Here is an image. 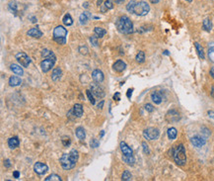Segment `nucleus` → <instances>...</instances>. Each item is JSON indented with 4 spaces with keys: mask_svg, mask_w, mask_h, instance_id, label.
Segmentation results:
<instances>
[{
    "mask_svg": "<svg viewBox=\"0 0 214 181\" xmlns=\"http://www.w3.org/2000/svg\"><path fill=\"white\" fill-rule=\"evenodd\" d=\"M78 159H79L78 152L76 151V149H72V151H70V152L62 155V156L60 157L59 161H60V164L63 169H65V170H70V169L74 168L76 166V163H77Z\"/></svg>",
    "mask_w": 214,
    "mask_h": 181,
    "instance_id": "1",
    "label": "nucleus"
},
{
    "mask_svg": "<svg viewBox=\"0 0 214 181\" xmlns=\"http://www.w3.org/2000/svg\"><path fill=\"white\" fill-rule=\"evenodd\" d=\"M172 157L175 160V162L179 166H183L186 162V149L183 145L179 144L171 149Z\"/></svg>",
    "mask_w": 214,
    "mask_h": 181,
    "instance_id": "2",
    "label": "nucleus"
},
{
    "mask_svg": "<svg viewBox=\"0 0 214 181\" xmlns=\"http://www.w3.org/2000/svg\"><path fill=\"white\" fill-rule=\"evenodd\" d=\"M116 26L117 28V31L121 34H125V35H129L133 32V24L131 20L129 19L127 16H123L120 17L116 22Z\"/></svg>",
    "mask_w": 214,
    "mask_h": 181,
    "instance_id": "3",
    "label": "nucleus"
},
{
    "mask_svg": "<svg viewBox=\"0 0 214 181\" xmlns=\"http://www.w3.org/2000/svg\"><path fill=\"white\" fill-rule=\"evenodd\" d=\"M67 34V30L63 26H57L53 30V41L56 42L58 45H65Z\"/></svg>",
    "mask_w": 214,
    "mask_h": 181,
    "instance_id": "4",
    "label": "nucleus"
},
{
    "mask_svg": "<svg viewBox=\"0 0 214 181\" xmlns=\"http://www.w3.org/2000/svg\"><path fill=\"white\" fill-rule=\"evenodd\" d=\"M149 11H150V6L147 2L140 1L135 4L134 14H136L137 16H145L149 13Z\"/></svg>",
    "mask_w": 214,
    "mask_h": 181,
    "instance_id": "5",
    "label": "nucleus"
},
{
    "mask_svg": "<svg viewBox=\"0 0 214 181\" xmlns=\"http://www.w3.org/2000/svg\"><path fill=\"white\" fill-rule=\"evenodd\" d=\"M143 136L148 141H154L159 138L160 132L156 128H147L143 131Z\"/></svg>",
    "mask_w": 214,
    "mask_h": 181,
    "instance_id": "6",
    "label": "nucleus"
},
{
    "mask_svg": "<svg viewBox=\"0 0 214 181\" xmlns=\"http://www.w3.org/2000/svg\"><path fill=\"white\" fill-rule=\"evenodd\" d=\"M16 60L23 67H28L31 63V59L26 55L25 53L20 52L16 55Z\"/></svg>",
    "mask_w": 214,
    "mask_h": 181,
    "instance_id": "7",
    "label": "nucleus"
},
{
    "mask_svg": "<svg viewBox=\"0 0 214 181\" xmlns=\"http://www.w3.org/2000/svg\"><path fill=\"white\" fill-rule=\"evenodd\" d=\"M56 63V59H44L41 63V68L44 72H48L54 67Z\"/></svg>",
    "mask_w": 214,
    "mask_h": 181,
    "instance_id": "8",
    "label": "nucleus"
},
{
    "mask_svg": "<svg viewBox=\"0 0 214 181\" xmlns=\"http://www.w3.org/2000/svg\"><path fill=\"white\" fill-rule=\"evenodd\" d=\"M91 91L97 98H104L105 96V91L104 88H103L99 83H93L91 84Z\"/></svg>",
    "mask_w": 214,
    "mask_h": 181,
    "instance_id": "9",
    "label": "nucleus"
},
{
    "mask_svg": "<svg viewBox=\"0 0 214 181\" xmlns=\"http://www.w3.org/2000/svg\"><path fill=\"white\" fill-rule=\"evenodd\" d=\"M34 170L39 175H44L48 171V164L43 163V162H36L35 165H34Z\"/></svg>",
    "mask_w": 214,
    "mask_h": 181,
    "instance_id": "10",
    "label": "nucleus"
},
{
    "mask_svg": "<svg viewBox=\"0 0 214 181\" xmlns=\"http://www.w3.org/2000/svg\"><path fill=\"white\" fill-rule=\"evenodd\" d=\"M181 119V115L177 110H170L166 115V120L169 123H175L179 121Z\"/></svg>",
    "mask_w": 214,
    "mask_h": 181,
    "instance_id": "11",
    "label": "nucleus"
},
{
    "mask_svg": "<svg viewBox=\"0 0 214 181\" xmlns=\"http://www.w3.org/2000/svg\"><path fill=\"white\" fill-rule=\"evenodd\" d=\"M92 78H93L95 82L102 83L105 79V75L100 69H95V70H93V72H92Z\"/></svg>",
    "mask_w": 214,
    "mask_h": 181,
    "instance_id": "12",
    "label": "nucleus"
},
{
    "mask_svg": "<svg viewBox=\"0 0 214 181\" xmlns=\"http://www.w3.org/2000/svg\"><path fill=\"white\" fill-rule=\"evenodd\" d=\"M190 142H192V144L194 145V147H196V148H201V147H203V145H205V138H203L202 137H199V136H194L192 138H190Z\"/></svg>",
    "mask_w": 214,
    "mask_h": 181,
    "instance_id": "13",
    "label": "nucleus"
},
{
    "mask_svg": "<svg viewBox=\"0 0 214 181\" xmlns=\"http://www.w3.org/2000/svg\"><path fill=\"white\" fill-rule=\"evenodd\" d=\"M120 151L123 155H133V152L130 147H128V145L125 142H120Z\"/></svg>",
    "mask_w": 214,
    "mask_h": 181,
    "instance_id": "14",
    "label": "nucleus"
},
{
    "mask_svg": "<svg viewBox=\"0 0 214 181\" xmlns=\"http://www.w3.org/2000/svg\"><path fill=\"white\" fill-rule=\"evenodd\" d=\"M113 67H114V69L117 72H122L125 68H127V63H125L123 60H117L116 63H114Z\"/></svg>",
    "mask_w": 214,
    "mask_h": 181,
    "instance_id": "15",
    "label": "nucleus"
},
{
    "mask_svg": "<svg viewBox=\"0 0 214 181\" xmlns=\"http://www.w3.org/2000/svg\"><path fill=\"white\" fill-rule=\"evenodd\" d=\"M151 99L152 101L154 102L155 104H161L163 101V96H162V92L161 91H154L153 93L151 94Z\"/></svg>",
    "mask_w": 214,
    "mask_h": 181,
    "instance_id": "16",
    "label": "nucleus"
},
{
    "mask_svg": "<svg viewBox=\"0 0 214 181\" xmlns=\"http://www.w3.org/2000/svg\"><path fill=\"white\" fill-rule=\"evenodd\" d=\"M27 35L30 36V37L40 39V38L43 37V32H41L39 28H32V29H30L28 32H27Z\"/></svg>",
    "mask_w": 214,
    "mask_h": 181,
    "instance_id": "17",
    "label": "nucleus"
},
{
    "mask_svg": "<svg viewBox=\"0 0 214 181\" xmlns=\"http://www.w3.org/2000/svg\"><path fill=\"white\" fill-rule=\"evenodd\" d=\"M72 112H73L75 117H77V118L82 117V115L84 113L83 106L81 105V104H79V103L75 104V105L73 106V109H72Z\"/></svg>",
    "mask_w": 214,
    "mask_h": 181,
    "instance_id": "18",
    "label": "nucleus"
},
{
    "mask_svg": "<svg viewBox=\"0 0 214 181\" xmlns=\"http://www.w3.org/2000/svg\"><path fill=\"white\" fill-rule=\"evenodd\" d=\"M92 17V15L91 13L89 12H87V11H85V12H83L81 15H80V17H79V21H80V24L81 25H86L88 21L90 20Z\"/></svg>",
    "mask_w": 214,
    "mask_h": 181,
    "instance_id": "19",
    "label": "nucleus"
},
{
    "mask_svg": "<svg viewBox=\"0 0 214 181\" xmlns=\"http://www.w3.org/2000/svg\"><path fill=\"white\" fill-rule=\"evenodd\" d=\"M61 75H62V70H61L60 67H55L53 68L52 74H51V79L53 81H57L61 78Z\"/></svg>",
    "mask_w": 214,
    "mask_h": 181,
    "instance_id": "20",
    "label": "nucleus"
},
{
    "mask_svg": "<svg viewBox=\"0 0 214 181\" xmlns=\"http://www.w3.org/2000/svg\"><path fill=\"white\" fill-rule=\"evenodd\" d=\"M21 83H22V80H21L20 77H19V76L12 75V76H11V77L9 78V85L12 86V87L19 86Z\"/></svg>",
    "mask_w": 214,
    "mask_h": 181,
    "instance_id": "21",
    "label": "nucleus"
},
{
    "mask_svg": "<svg viewBox=\"0 0 214 181\" xmlns=\"http://www.w3.org/2000/svg\"><path fill=\"white\" fill-rule=\"evenodd\" d=\"M75 135L80 141L85 140V138H86V133H85V130H84L83 127H77L75 130Z\"/></svg>",
    "mask_w": 214,
    "mask_h": 181,
    "instance_id": "22",
    "label": "nucleus"
},
{
    "mask_svg": "<svg viewBox=\"0 0 214 181\" xmlns=\"http://www.w3.org/2000/svg\"><path fill=\"white\" fill-rule=\"evenodd\" d=\"M20 145V141H19L18 137H12L8 140V145L10 149H16Z\"/></svg>",
    "mask_w": 214,
    "mask_h": 181,
    "instance_id": "23",
    "label": "nucleus"
},
{
    "mask_svg": "<svg viewBox=\"0 0 214 181\" xmlns=\"http://www.w3.org/2000/svg\"><path fill=\"white\" fill-rule=\"evenodd\" d=\"M10 68H11V70H12L15 74H17V75H23V74H24V70H23V68L20 67V65L12 63V64L10 65Z\"/></svg>",
    "mask_w": 214,
    "mask_h": 181,
    "instance_id": "24",
    "label": "nucleus"
},
{
    "mask_svg": "<svg viewBox=\"0 0 214 181\" xmlns=\"http://www.w3.org/2000/svg\"><path fill=\"white\" fill-rule=\"evenodd\" d=\"M41 56L44 57V59H56L54 53L51 51V50H48V49L43 50V52H41Z\"/></svg>",
    "mask_w": 214,
    "mask_h": 181,
    "instance_id": "25",
    "label": "nucleus"
},
{
    "mask_svg": "<svg viewBox=\"0 0 214 181\" xmlns=\"http://www.w3.org/2000/svg\"><path fill=\"white\" fill-rule=\"evenodd\" d=\"M208 59L210 60L211 63H214V42L210 43L208 45Z\"/></svg>",
    "mask_w": 214,
    "mask_h": 181,
    "instance_id": "26",
    "label": "nucleus"
},
{
    "mask_svg": "<svg viewBox=\"0 0 214 181\" xmlns=\"http://www.w3.org/2000/svg\"><path fill=\"white\" fill-rule=\"evenodd\" d=\"M194 46H196V49L197 55H198V56H199V59H201V60H204L205 56H204V51H203V48H202L201 46H200V44H199V43H197V42H196V43H194Z\"/></svg>",
    "mask_w": 214,
    "mask_h": 181,
    "instance_id": "27",
    "label": "nucleus"
},
{
    "mask_svg": "<svg viewBox=\"0 0 214 181\" xmlns=\"http://www.w3.org/2000/svg\"><path fill=\"white\" fill-rule=\"evenodd\" d=\"M62 22H63V24L65 25V26H71L72 24H73V19H72L71 15L69 13H67V14H65L63 16Z\"/></svg>",
    "mask_w": 214,
    "mask_h": 181,
    "instance_id": "28",
    "label": "nucleus"
},
{
    "mask_svg": "<svg viewBox=\"0 0 214 181\" xmlns=\"http://www.w3.org/2000/svg\"><path fill=\"white\" fill-rule=\"evenodd\" d=\"M122 160L128 165H134L135 159L133 155H122Z\"/></svg>",
    "mask_w": 214,
    "mask_h": 181,
    "instance_id": "29",
    "label": "nucleus"
},
{
    "mask_svg": "<svg viewBox=\"0 0 214 181\" xmlns=\"http://www.w3.org/2000/svg\"><path fill=\"white\" fill-rule=\"evenodd\" d=\"M202 27H203V30H205L206 32H210L212 29V22L209 20L208 18H206L203 20V23H202Z\"/></svg>",
    "mask_w": 214,
    "mask_h": 181,
    "instance_id": "30",
    "label": "nucleus"
},
{
    "mask_svg": "<svg viewBox=\"0 0 214 181\" xmlns=\"http://www.w3.org/2000/svg\"><path fill=\"white\" fill-rule=\"evenodd\" d=\"M94 32H95V35H96L98 38H103L107 34V31L105 29L101 28V27H95Z\"/></svg>",
    "mask_w": 214,
    "mask_h": 181,
    "instance_id": "31",
    "label": "nucleus"
},
{
    "mask_svg": "<svg viewBox=\"0 0 214 181\" xmlns=\"http://www.w3.org/2000/svg\"><path fill=\"white\" fill-rule=\"evenodd\" d=\"M168 137H169L170 140H175L177 138V135H178V131L176 128H170L168 130Z\"/></svg>",
    "mask_w": 214,
    "mask_h": 181,
    "instance_id": "32",
    "label": "nucleus"
},
{
    "mask_svg": "<svg viewBox=\"0 0 214 181\" xmlns=\"http://www.w3.org/2000/svg\"><path fill=\"white\" fill-rule=\"evenodd\" d=\"M135 60H136V61H137L138 63H143L144 61H145V53H144V52L140 51V52L136 55Z\"/></svg>",
    "mask_w": 214,
    "mask_h": 181,
    "instance_id": "33",
    "label": "nucleus"
},
{
    "mask_svg": "<svg viewBox=\"0 0 214 181\" xmlns=\"http://www.w3.org/2000/svg\"><path fill=\"white\" fill-rule=\"evenodd\" d=\"M135 4H136V2L134 1V0H131V1H129V2H128V4L127 5V10L128 11V12H130V13H134Z\"/></svg>",
    "mask_w": 214,
    "mask_h": 181,
    "instance_id": "34",
    "label": "nucleus"
},
{
    "mask_svg": "<svg viewBox=\"0 0 214 181\" xmlns=\"http://www.w3.org/2000/svg\"><path fill=\"white\" fill-rule=\"evenodd\" d=\"M131 179H132V175H131L130 171H128V170L123 171V173H122V175H121V180L128 181V180H131Z\"/></svg>",
    "mask_w": 214,
    "mask_h": 181,
    "instance_id": "35",
    "label": "nucleus"
},
{
    "mask_svg": "<svg viewBox=\"0 0 214 181\" xmlns=\"http://www.w3.org/2000/svg\"><path fill=\"white\" fill-rule=\"evenodd\" d=\"M86 94H87V97H88V99H89L90 103L92 104V105H94V104L96 103V100H95V98H94V94L92 93V91L89 89L86 90Z\"/></svg>",
    "mask_w": 214,
    "mask_h": 181,
    "instance_id": "36",
    "label": "nucleus"
},
{
    "mask_svg": "<svg viewBox=\"0 0 214 181\" xmlns=\"http://www.w3.org/2000/svg\"><path fill=\"white\" fill-rule=\"evenodd\" d=\"M44 180L45 181H51V180L61 181V180H62V178H61V177L59 175H57V174H51V175H48Z\"/></svg>",
    "mask_w": 214,
    "mask_h": 181,
    "instance_id": "37",
    "label": "nucleus"
},
{
    "mask_svg": "<svg viewBox=\"0 0 214 181\" xmlns=\"http://www.w3.org/2000/svg\"><path fill=\"white\" fill-rule=\"evenodd\" d=\"M8 7H9V10L12 13H16L17 12V3L16 2H10Z\"/></svg>",
    "mask_w": 214,
    "mask_h": 181,
    "instance_id": "38",
    "label": "nucleus"
},
{
    "mask_svg": "<svg viewBox=\"0 0 214 181\" xmlns=\"http://www.w3.org/2000/svg\"><path fill=\"white\" fill-rule=\"evenodd\" d=\"M90 145L91 148H98L99 145H100V142H99L97 138H92L91 142H90Z\"/></svg>",
    "mask_w": 214,
    "mask_h": 181,
    "instance_id": "39",
    "label": "nucleus"
},
{
    "mask_svg": "<svg viewBox=\"0 0 214 181\" xmlns=\"http://www.w3.org/2000/svg\"><path fill=\"white\" fill-rule=\"evenodd\" d=\"M105 7H106V9H113L114 8V2H113V0H106L105 1Z\"/></svg>",
    "mask_w": 214,
    "mask_h": 181,
    "instance_id": "40",
    "label": "nucleus"
},
{
    "mask_svg": "<svg viewBox=\"0 0 214 181\" xmlns=\"http://www.w3.org/2000/svg\"><path fill=\"white\" fill-rule=\"evenodd\" d=\"M90 42H91V44L94 46V47H98V37L97 36H92L90 37Z\"/></svg>",
    "mask_w": 214,
    "mask_h": 181,
    "instance_id": "41",
    "label": "nucleus"
},
{
    "mask_svg": "<svg viewBox=\"0 0 214 181\" xmlns=\"http://www.w3.org/2000/svg\"><path fill=\"white\" fill-rule=\"evenodd\" d=\"M142 148H143V152H144L145 155H149V153H150V149H149L148 145L145 142H142Z\"/></svg>",
    "mask_w": 214,
    "mask_h": 181,
    "instance_id": "42",
    "label": "nucleus"
},
{
    "mask_svg": "<svg viewBox=\"0 0 214 181\" xmlns=\"http://www.w3.org/2000/svg\"><path fill=\"white\" fill-rule=\"evenodd\" d=\"M70 142H71V141H70L69 138H67V137L62 138V144H63L64 147H68V145H70Z\"/></svg>",
    "mask_w": 214,
    "mask_h": 181,
    "instance_id": "43",
    "label": "nucleus"
},
{
    "mask_svg": "<svg viewBox=\"0 0 214 181\" xmlns=\"http://www.w3.org/2000/svg\"><path fill=\"white\" fill-rule=\"evenodd\" d=\"M145 110L149 113H152L153 111H154V107H153L151 104H146V105H145Z\"/></svg>",
    "mask_w": 214,
    "mask_h": 181,
    "instance_id": "44",
    "label": "nucleus"
},
{
    "mask_svg": "<svg viewBox=\"0 0 214 181\" xmlns=\"http://www.w3.org/2000/svg\"><path fill=\"white\" fill-rule=\"evenodd\" d=\"M79 52L82 53V55H86L87 52H88V49L87 47H80L79 48Z\"/></svg>",
    "mask_w": 214,
    "mask_h": 181,
    "instance_id": "45",
    "label": "nucleus"
},
{
    "mask_svg": "<svg viewBox=\"0 0 214 181\" xmlns=\"http://www.w3.org/2000/svg\"><path fill=\"white\" fill-rule=\"evenodd\" d=\"M114 101H120V92H117V93L114 95Z\"/></svg>",
    "mask_w": 214,
    "mask_h": 181,
    "instance_id": "46",
    "label": "nucleus"
},
{
    "mask_svg": "<svg viewBox=\"0 0 214 181\" xmlns=\"http://www.w3.org/2000/svg\"><path fill=\"white\" fill-rule=\"evenodd\" d=\"M4 166L7 167V168L11 167V162H10L9 159H5V160H4Z\"/></svg>",
    "mask_w": 214,
    "mask_h": 181,
    "instance_id": "47",
    "label": "nucleus"
},
{
    "mask_svg": "<svg viewBox=\"0 0 214 181\" xmlns=\"http://www.w3.org/2000/svg\"><path fill=\"white\" fill-rule=\"evenodd\" d=\"M13 176H14V178H19V177H20V172H19L18 170L14 171L13 172Z\"/></svg>",
    "mask_w": 214,
    "mask_h": 181,
    "instance_id": "48",
    "label": "nucleus"
},
{
    "mask_svg": "<svg viewBox=\"0 0 214 181\" xmlns=\"http://www.w3.org/2000/svg\"><path fill=\"white\" fill-rule=\"evenodd\" d=\"M132 91H133V89H128V90H127V98H130V97H131Z\"/></svg>",
    "mask_w": 214,
    "mask_h": 181,
    "instance_id": "49",
    "label": "nucleus"
},
{
    "mask_svg": "<svg viewBox=\"0 0 214 181\" xmlns=\"http://www.w3.org/2000/svg\"><path fill=\"white\" fill-rule=\"evenodd\" d=\"M210 75H211V77L214 79V67H211V69H210Z\"/></svg>",
    "mask_w": 214,
    "mask_h": 181,
    "instance_id": "50",
    "label": "nucleus"
},
{
    "mask_svg": "<svg viewBox=\"0 0 214 181\" xmlns=\"http://www.w3.org/2000/svg\"><path fill=\"white\" fill-rule=\"evenodd\" d=\"M103 106H104V101H101V103L98 104V108H99V109H102Z\"/></svg>",
    "mask_w": 214,
    "mask_h": 181,
    "instance_id": "51",
    "label": "nucleus"
},
{
    "mask_svg": "<svg viewBox=\"0 0 214 181\" xmlns=\"http://www.w3.org/2000/svg\"><path fill=\"white\" fill-rule=\"evenodd\" d=\"M160 1H161V0H150V2L152 3V4H157V3Z\"/></svg>",
    "mask_w": 214,
    "mask_h": 181,
    "instance_id": "52",
    "label": "nucleus"
},
{
    "mask_svg": "<svg viewBox=\"0 0 214 181\" xmlns=\"http://www.w3.org/2000/svg\"><path fill=\"white\" fill-rule=\"evenodd\" d=\"M114 1L116 3H117V4H121V3L124 2V0H114Z\"/></svg>",
    "mask_w": 214,
    "mask_h": 181,
    "instance_id": "53",
    "label": "nucleus"
},
{
    "mask_svg": "<svg viewBox=\"0 0 214 181\" xmlns=\"http://www.w3.org/2000/svg\"><path fill=\"white\" fill-rule=\"evenodd\" d=\"M208 115H209V117L214 118V112H212V111H208Z\"/></svg>",
    "mask_w": 214,
    "mask_h": 181,
    "instance_id": "54",
    "label": "nucleus"
},
{
    "mask_svg": "<svg viewBox=\"0 0 214 181\" xmlns=\"http://www.w3.org/2000/svg\"><path fill=\"white\" fill-rule=\"evenodd\" d=\"M103 1H104V0H98V1H97V6H101Z\"/></svg>",
    "mask_w": 214,
    "mask_h": 181,
    "instance_id": "55",
    "label": "nucleus"
},
{
    "mask_svg": "<svg viewBox=\"0 0 214 181\" xmlns=\"http://www.w3.org/2000/svg\"><path fill=\"white\" fill-rule=\"evenodd\" d=\"M211 96L214 98V86H212V88H211Z\"/></svg>",
    "mask_w": 214,
    "mask_h": 181,
    "instance_id": "56",
    "label": "nucleus"
},
{
    "mask_svg": "<svg viewBox=\"0 0 214 181\" xmlns=\"http://www.w3.org/2000/svg\"><path fill=\"white\" fill-rule=\"evenodd\" d=\"M32 22H33V23H36V22H37L36 17H32Z\"/></svg>",
    "mask_w": 214,
    "mask_h": 181,
    "instance_id": "57",
    "label": "nucleus"
},
{
    "mask_svg": "<svg viewBox=\"0 0 214 181\" xmlns=\"http://www.w3.org/2000/svg\"><path fill=\"white\" fill-rule=\"evenodd\" d=\"M88 6H89V3H88V2H86V3H84V4H83V7H86V8H87V7Z\"/></svg>",
    "mask_w": 214,
    "mask_h": 181,
    "instance_id": "58",
    "label": "nucleus"
},
{
    "mask_svg": "<svg viewBox=\"0 0 214 181\" xmlns=\"http://www.w3.org/2000/svg\"><path fill=\"white\" fill-rule=\"evenodd\" d=\"M104 135H105V132H104V131H102V132H101V135H100V137L102 138V137H104Z\"/></svg>",
    "mask_w": 214,
    "mask_h": 181,
    "instance_id": "59",
    "label": "nucleus"
},
{
    "mask_svg": "<svg viewBox=\"0 0 214 181\" xmlns=\"http://www.w3.org/2000/svg\"><path fill=\"white\" fill-rule=\"evenodd\" d=\"M164 55H166V56H169L170 53H169V52H168V51H165V52H164Z\"/></svg>",
    "mask_w": 214,
    "mask_h": 181,
    "instance_id": "60",
    "label": "nucleus"
},
{
    "mask_svg": "<svg viewBox=\"0 0 214 181\" xmlns=\"http://www.w3.org/2000/svg\"><path fill=\"white\" fill-rule=\"evenodd\" d=\"M186 1H188V2H192L193 0H186Z\"/></svg>",
    "mask_w": 214,
    "mask_h": 181,
    "instance_id": "61",
    "label": "nucleus"
}]
</instances>
